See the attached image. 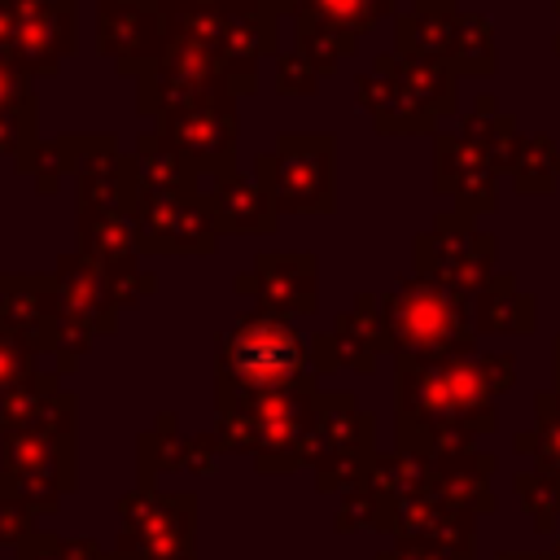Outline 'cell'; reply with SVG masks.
I'll use <instances>...</instances> for the list:
<instances>
[{
  "instance_id": "44dd1931",
  "label": "cell",
  "mask_w": 560,
  "mask_h": 560,
  "mask_svg": "<svg viewBox=\"0 0 560 560\" xmlns=\"http://www.w3.org/2000/svg\"><path fill=\"white\" fill-rule=\"evenodd\" d=\"M276 92H289V96L315 92V70L302 52H289V57L276 61Z\"/></svg>"
},
{
  "instance_id": "9a60e30c",
  "label": "cell",
  "mask_w": 560,
  "mask_h": 560,
  "mask_svg": "<svg viewBox=\"0 0 560 560\" xmlns=\"http://www.w3.org/2000/svg\"><path fill=\"white\" fill-rule=\"evenodd\" d=\"M79 254L114 271L136 262V223L122 210H79Z\"/></svg>"
},
{
  "instance_id": "277c9868",
  "label": "cell",
  "mask_w": 560,
  "mask_h": 560,
  "mask_svg": "<svg viewBox=\"0 0 560 560\" xmlns=\"http://www.w3.org/2000/svg\"><path fill=\"white\" fill-rule=\"evenodd\" d=\"M136 83H140L136 105L149 118H166L175 109H188V105H201L214 96H232L214 52L201 48L197 39H184V35H166L162 52L140 70Z\"/></svg>"
},
{
  "instance_id": "4fadbf2b",
  "label": "cell",
  "mask_w": 560,
  "mask_h": 560,
  "mask_svg": "<svg viewBox=\"0 0 560 560\" xmlns=\"http://www.w3.org/2000/svg\"><path fill=\"white\" fill-rule=\"evenodd\" d=\"M122 171L131 184V206L158 201V197H197V171L158 131H149L136 144V153L122 158Z\"/></svg>"
},
{
  "instance_id": "8992f818",
  "label": "cell",
  "mask_w": 560,
  "mask_h": 560,
  "mask_svg": "<svg viewBox=\"0 0 560 560\" xmlns=\"http://www.w3.org/2000/svg\"><path fill=\"white\" fill-rule=\"evenodd\" d=\"M74 52V0H0V61L57 74Z\"/></svg>"
},
{
  "instance_id": "ac0fdd59",
  "label": "cell",
  "mask_w": 560,
  "mask_h": 560,
  "mask_svg": "<svg viewBox=\"0 0 560 560\" xmlns=\"http://www.w3.org/2000/svg\"><path fill=\"white\" fill-rule=\"evenodd\" d=\"M35 350L13 332V328H4L0 324V394H9L13 385H22V381H31L39 368H35Z\"/></svg>"
},
{
  "instance_id": "7a4b0ae2",
  "label": "cell",
  "mask_w": 560,
  "mask_h": 560,
  "mask_svg": "<svg viewBox=\"0 0 560 560\" xmlns=\"http://www.w3.org/2000/svg\"><path fill=\"white\" fill-rule=\"evenodd\" d=\"M306 381V350L293 324L276 311H249L219 341L214 385L219 398L232 394H276Z\"/></svg>"
},
{
  "instance_id": "2e32d148",
  "label": "cell",
  "mask_w": 560,
  "mask_h": 560,
  "mask_svg": "<svg viewBox=\"0 0 560 560\" xmlns=\"http://www.w3.org/2000/svg\"><path fill=\"white\" fill-rule=\"evenodd\" d=\"M18 171H22V175H35V179H39V188H44V192H52V188L61 184V175H70V171H74V140H70V136H57V140L35 144V149L18 162Z\"/></svg>"
},
{
  "instance_id": "5b68a950",
  "label": "cell",
  "mask_w": 560,
  "mask_h": 560,
  "mask_svg": "<svg viewBox=\"0 0 560 560\" xmlns=\"http://www.w3.org/2000/svg\"><path fill=\"white\" fill-rule=\"evenodd\" d=\"M122 534L114 547V560H197L192 547V521H197V494H158L153 486H140L122 503Z\"/></svg>"
},
{
  "instance_id": "30bf717a",
  "label": "cell",
  "mask_w": 560,
  "mask_h": 560,
  "mask_svg": "<svg viewBox=\"0 0 560 560\" xmlns=\"http://www.w3.org/2000/svg\"><path fill=\"white\" fill-rule=\"evenodd\" d=\"M96 39H101V52H109V61L118 66V74L140 79V70L162 52L166 26L149 0H101Z\"/></svg>"
},
{
  "instance_id": "3957f363",
  "label": "cell",
  "mask_w": 560,
  "mask_h": 560,
  "mask_svg": "<svg viewBox=\"0 0 560 560\" xmlns=\"http://www.w3.org/2000/svg\"><path fill=\"white\" fill-rule=\"evenodd\" d=\"M0 324L13 328L35 354H48L52 372L61 376L74 372L96 337L61 306L52 276H0Z\"/></svg>"
},
{
  "instance_id": "d6986e66",
  "label": "cell",
  "mask_w": 560,
  "mask_h": 560,
  "mask_svg": "<svg viewBox=\"0 0 560 560\" xmlns=\"http://www.w3.org/2000/svg\"><path fill=\"white\" fill-rule=\"evenodd\" d=\"M26 109H39L35 88H31V74H22L18 66L0 61V118H9V114H26Z\"/></svg>"
},
{
  "instance_id": "52a82bcc",
  "label": "cell",
  "mask_w": 560,
  "mask_h": 560,
  "mask_svg": "<svg viewBox=\"0 0 560 560\" xmlns=\"http://www.w3.org/2000/svg\"><path fill=\"white\" fill-rule=\"evenodd\" d=\"M254 179L284 214L332 210V140L328 136H280L276 153L254 162Z\"/></svg>"
},
{
  "instance_id": "ba28073f",
  "label": "cell",
  "mask_w": 560,
  "mask_h": 560,
  "mask_svg": "<svg viewBox=\"0 0 560 560\" xmlns=\"http://www.w3.org/2000/svg\"><path fill=\"white\" fill-rule=\"evenodd\" d=\"M158 136L197 171L210 179L236 171V96H214L188 109H175L158 118Z\"/></svg>"
},
{
  "instance_id": "ffe728a7",
  "label": "cell",
  "mask_w": 560,
  "mask_h": 560,
  "mask_svg": "<svg viewBox=\"0 0 560 560\" xmlns=\"http://www.w3.org/2000/svg\"><path fill=\"white\" fill-rule=\"evenodd\" d=\"M35 516H39V512H31L22 499H13V494L0 490V542H4V547H22V542L39 529Z\"/></svg>"
},
{
  "instance_id": "6da1fadb",
  "label": "cell",
  "mask_w": 560,
  "mask_h": 560,
  "mask_svg": "<svg viewBox=\"0 0 560 560\" xmlns=\"http://www.w3.org/2000/svg\"><path fill=\"white\" fill-rule=\"evenodd\" d=\"M79 486L74 477V394L22 429H0V490L22 499L31 512H57L61 494Z\"/></svg>"
},
{
  "instance_id": "9c48e42d",
  "label": "cell",
  "mask_w": 560,
  "mask_h": 560,
  "mask_svg": "<svg viewBox=\"0 0 560 560\" xmlns=\"http://www.w3.org/2000/svg\"><path fill=\"white\" fill-rule=\"evenodd\" d=\"M131 223H136V249L144 254H210L219 241V228L201 192L136 201Z\"/></svg>"
},
{
  "instance_id": "8fae6325",
  "label": "cell",
  "mask_w": 560,
  "mask_h": 560,
  "mask_svg": "<svg viewBox=\"0 0 560 560\" xmlns=\"http://www.w3.org/2000/svg\"><path fill=\"white\" fill-rule=\"evenodd\" d=\"M236 289L258 298L262 311L293 315L315 306V258L306 254H258L245 276H236Z\"/></svg>"
},
{
  "instance_id": "e0dca14e",
  "label": "cell",
  "mask_w": 560,
  "mask_h": 560,
  "mask_svg": "<svg viewBox=\"0 0 560 560\" xmlns=\"http://www.w3.org/2000/svg\"><path fill=\"white\" fill-rule=\"evenodd\" d=\"M18 560H114V551H101L92 538H57V534L35 529L18 547Z\"/></svg>"
},
{
  "instance_id": "7c38bea8",
  "label": "cell",
  "mask_w": 560,
  "mask_h": 560,
  "mask_svg": "<svg viewBox=\"0 0 560 560\" xmlns=\"http://www.w3.org/2000/svg\"><path fill=\"white\" fill-rule=\"evenodd\" d=\"M52 284H57V298L61 306L88 324L92 332H114L118 324V293H114V280L105 267H96L88 254H61L57 258V271H52Z\"/></svg>"
},
{
  "instance_id": "5bb4252c",
  "label": "cell",
  "mask_w": 560,
  "mask_h": 560,
  "mask_svg": "<svg viewBox=\"0 0 560 560\" xmlns=\"http://www.w3.org/2000/svg\"><path fill=\"white\" fill-rule=\"evenodd\" d=\"M206 206H210V219L219 232H232V236H262L271 232L276 223V206L271 197L262 192L258 179H245L241 171H228L219 179H210V192H206Z\"/></svg>"
}]
</instances>
